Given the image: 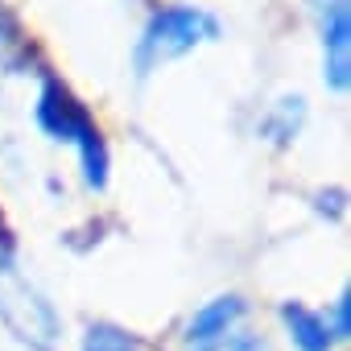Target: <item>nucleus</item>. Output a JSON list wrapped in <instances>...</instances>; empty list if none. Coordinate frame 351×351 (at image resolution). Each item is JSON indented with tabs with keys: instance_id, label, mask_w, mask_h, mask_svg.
<instances>
[{
	"instance_id": "6",
	"label": "nucleus",
	"mask_w": 351,
	"mask_h": 351,
	"mask_svg": "<svg viewBox=\"0 0 351 351\" xmlns=\"http://www.w3.org/2000/svg\"><path fill=\"white\" fill-rule=\"evenodd\" d=\"M281 318H285V326H289V335H293V343L302 347V351H326L330 347V322L322 318V314H314V310H306L302 302H285L281 306Z\"/></svg>"
},
{
	"instance_id": "11",
	"label": "nucleus",
	"mask_w": 351,
	"mask_h": 351,
	"mask_svg": "<svg viewBox=\"0 0 351 351\" xmlns=\"http://www.w3.org/2000/svg\"><path fill=\"white\" fill-rule=\"evenodd\" d=\"M347 310H351V302H347V293L339 298V306H335V339H347Z\"/></svg>"
},
{
	"instance_id": "1",
	"label": "nucleus",
	"mask_w": 351,
	"mask_h": 351,
	"mask_svg": "<svg viewBox=\"0 0 351 351\" xmlns=\"http://www.w3.org/2000/svg\"><path fill=\"white\" fill-rule=\"evenodd\" d=\"M38 124H42L54 141L79 145L83 169H87V182H91V186H104V182H108V149H104V141H99V128H95V120L87 116V108H83L58 79H46V87H42V95H38Z\"/></svg>"
},
{
	"instance_id": "5",
	"label": "nucleus",
	"mask_w": 351,
	"mask_h": 351,
	"mask_svg": "<svg viewBox=\"0 0 351 351\" xmlns=\"http://www.w3.org/2000/svg\"><path fill=\"white\" fill-rule=\"evenodd\" d=\"M240 318H244V302H240V298H219V302L203 306V310L191 318V330H186L191 351H207V347H215L223 335H232V330L240 326Z\"/></svg>"
},
{
	"instance_id": "2",
	"label": "nucleus",
	"mask_w": 351,
	"mask_h": 351,
	"mask_svg": "<svg viewBox=\"0 0 351 351\" xmlns=\"http://www.w3.org/2000/svg\"><path fill=\"white\" fill-rule=\"evenodd\" d=\"M219 34V21L203 9H161L149 25H145V38L136 46V71L149 75L153 66L161 62H173L191 54L199 42H211Z\"/></svg>"
},
{
	"instance_id": "10",
	"label": "nucleus",
	"mask_w": 351,
	"mask_h": 351,
	"mask_svg": "<svg viewBox=\"0 0 351 351\" xmlns=\"http://www.w3.org/2000/svg\"><path fill=\"white\" fill-rule=\"evenodd\" d=\"M0 273H13V236L0 223Z\"/></svg>"
},
{
	"instance_id": "7",
	"label": "nucleus",
	"mask_w": 351,
	"mask_h": 351,
	"mask_svg": "<svg viewBox=\"0 0 351 351\" xmlns=\"http://www.w3.org/2000/svg\"><path fill=\"white\" fill-rule=\"evenodd\" d=\"M25 50H29V42H25V34L17 29V21L0 9V62L5 66H17L21 58H25Z\"/></svg>"
},
{
	"instance_id": "9",
	"label": "nucleus",
	"mask_w": 351,
	"mask_h": 351,
	"mask_svg": "<svg viewBox=\"0 0 351 351\" xmlns=\"http://www.w3.org/2000/svg\"><path fill=\"white\" fill-rule=\"evenodd\" d=\"M207 351H269V343L261 339V335H248V330H232V335H223L215 347H207Z\"/></svg>"
},
{
	"instance_id": "3",
	"label": "nucleus",
	"mask_w": 351,
	"mask_h": 351,
	"mask_svg": "<svg viewBox=\"0 0 351 351\" xmlns=\"http://www.w3.org/2000/svg\"><path fill=\"white\" fill-rule=\"evenodd\" d=\"M0 314H5V322L13 326L17 339H25V343L38 347V351H50L58 322H54V310H50L29 285L13 281V285L0 289Z\"/></svg>"
},
{
	"instance_id": "4",
	"label": "nucleus",
	"mask_w": 351,
	"mask_h": 351,
	"mask_svg": "<svg viewBox=\"0 0 351 351\" xmlns=\"http://www.w3.org/2000/svg\"><path fill=\"white\" fill-rule=\"evenodd\" d=\"M318 29L326 54V83L335 91L351 79V25H347V0H318Z\"/></svg>"
},
{
	"instance_id": "8",
	"label": "nucleus",
	"mask_w": 351,
	"mask_h": 351,
	"mask_svg": "<svg viewBox=\"0 0 351 351\" xmlns=\"http://www.w3.org/2000/svg\"><path fill=\"white\" fill-rule=\"evenodd\" d=\"M83 351H136V343H132L124 330H116V326L99 322V326H91V330H87Z\"/></svg>"
}]
</instances>
